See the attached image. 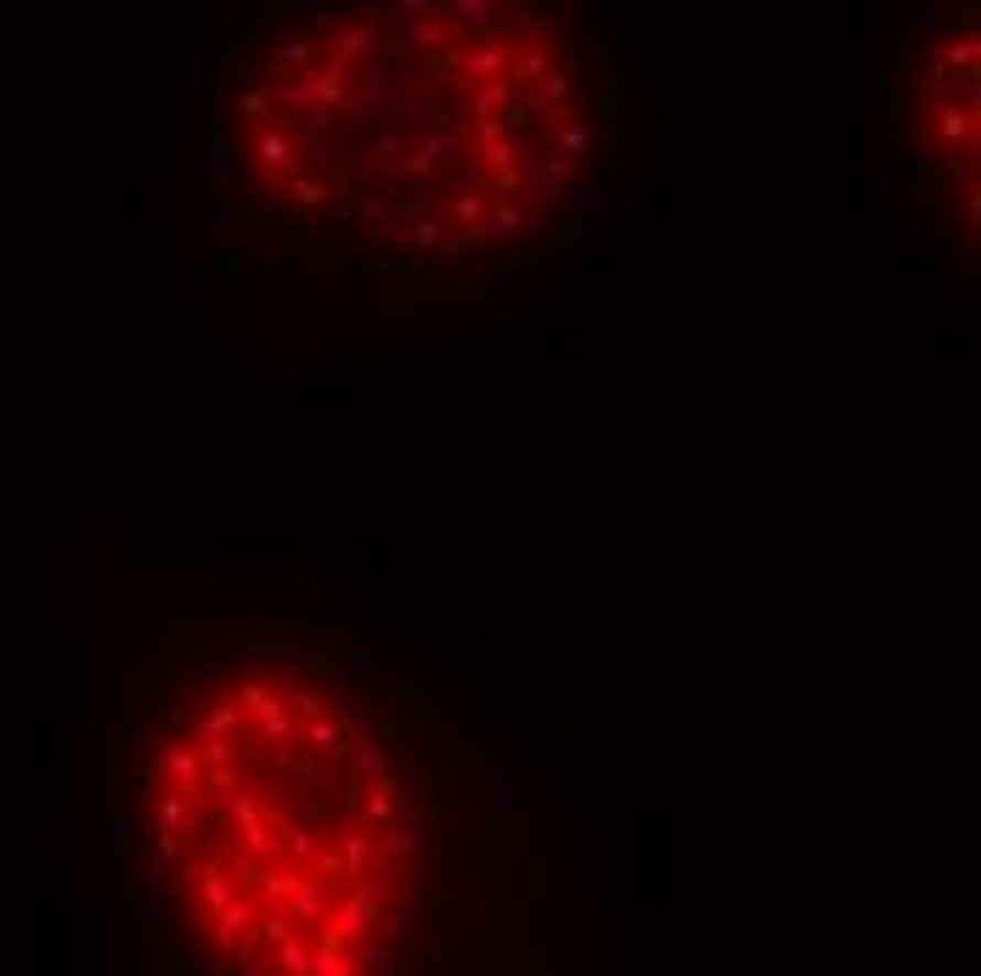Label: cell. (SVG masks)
Here are the masks:
<instances>
[{
    "label": "cell",
    "instance_id": "3957f363",
    "mask_svg": "<svg viewBox=\"0 0 981 976\" xmlns=\"http://www.w3.org/2000/svg\"><path fill=\"white\" fill-rule=\"evenodd\" d=\"M869 52L874 159L919 249L975 282V7H908Z\"/></svg>",
    "mask_w": 981,
    "mask_h": 976
},
{
    "label": "cell",
    "instance_id": "6da1fadb",
    "mask_svg": "<svg viewBox=\"0 0 981 976\" xmlns=\"http://www.w3.org/2000/svg\"><path fill=\"white\" fill-rule=\"evenodd\" d=\"M125 887L175 976H536L548 802L356 621L159 599L103 644Z\"/></svg>",
    "mask_w": 981,
    "mask_h": 976
},
{
    "label": "cell",
    "instance_id": "7a4b0ae2",
    "mask_svg": "<svg viewBox=\"0 0 981 976\" xmlns=\"http://www.w3.org/2000/svg\"><path fill=\"white\" fill-rule=\"evenodd\" d=\"M637 57L575 0H255L192 57V175L226 237L407 300L599 249Z\"/></svg>",
    "mask_w": 981,
    "mask_h": 976
}]
</instances>
